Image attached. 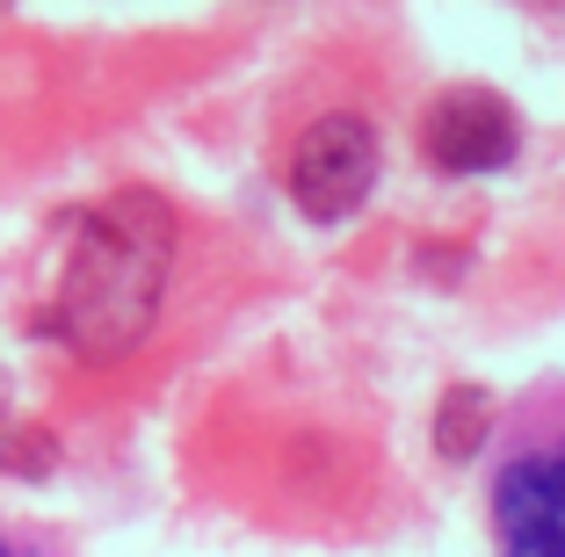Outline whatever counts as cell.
<instances>
[{
    "label": "cell",
    "instance_id": "3",
    "mask_svg": "<svg viewBox=\"0 0 565 557\" xmlns=\"http://www.w3.org/2000/svg\"><path fill=\"white\" fill-rule=\"evenodd\" d=\"M420 152H428L443 174H493V167L515 160V109H508L493 87H457V95H443L428 109Z\"/></svg>",
    "mask_w": 565,
    "mask_h": 557
},
{
    "label": "cell",
    "instance_id": "6",
    "mask_svg": "<svg viewBox=\"0 0 565 557\" xmlns=\"http://www.w3.org/2000/svg\"><path fill=\"white\" fill-rule=\"evenodd\" d=\"M0 557H8V543H0Z\"/></svg>",
    "mask_w": 565,
    "mask_h": 557
},
{
    "label": "cell",
    "instance_id": "2",
    "mask_svg": "<svg viewBox=\"0 0 565 557\" xmlns=\"http://www.w3.org/2000/svg\"><path fill=\"white\" fill-rule=\"evenodd\" d=\"M377 181V138L363 116H319L290 146V203L312 225H341Z\"/></svg>",
    "mask_w": 565,
    "mask_h": 557
},
{
    "label": "cell",
    "instance_id": "4",
    "mask_svg": "<svg viewBox=\"0 0 565 557\" xmlns=\"http://www.w3.org/2000/svg\"><path fill=\"white\" fill-rule=\"evenodd\" d=\"M500 550L565 557V457H522L500 478Z\"/></svg>",
    "mask_w": 565,
    "mask_h": 557
},
{
    "label": "cell",
    "instance_id": "5",
    "mask_svg": "<svg viewBox=\"0 0 565 557\" xmlns=\"http://www.w3.org/2000/svg\"><path fill=\"white\" fill-rule=\"evenodd\" d=\"M486 420H493V398H486L479 384H465V392H449V398H443V413H435V449H443L449 463L479 457V442H486Z\"/></svg>",
    "mask_w": 565,
    "mask_h": 557
},
{
    "label": "cell",
    "instance_id": "1",
    "mask_svg": "<svg viewBox=\"0 0 565 557\" xmlns=\"http://www.w3.org/2000/svg\"><path fill=\"white\" fill-rule=\"evenodd\" d=\"M167 246H174V225L138 189L109 196L81 225V246H73L66 282H58V312H51L58 341L81 362H117L152 333L167 290Z\"/></svg>",
    "mask_w": 565,
    "mask_h": 557
}]
</instances>
